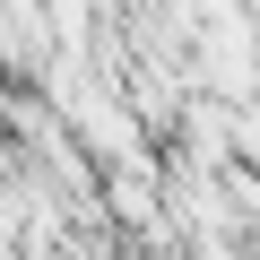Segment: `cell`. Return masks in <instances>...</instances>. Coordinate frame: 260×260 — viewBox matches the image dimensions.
Instances as JSON below:
<instances>
[{
    "label": "cell",
    "mask_w": 260,
    "mask_h": 260,
    "mask_svg": "<svg viewBox=\"0 0 260 260\" xmlns=\"http://www.w3.org/2000/svg\"><path fill=\"white\" fill-rule=\"evenodd\" d=\"M44 61H52L44 9H35V0H0V87H9V70L18 78H44Z\"/></svg>",
    "instance_id": "7a4b0ae2"
},
{
    "label": "cell",
    "mask_w": 260,
    "mask_h": 260,
    "mask_svg": "<svg viewBox=\"0 0 260 260\" xmlns=\"http://www.w3.org/2000/svg\"><path fill=\"white\" fill-rule=\"evenodd\" d=\"M0 104H9V87H0Z\"/></svg>",
    "instance_id": "3957f363"
},
{
    "label": "cell",
    "mask_w": 260,
    "mask_h": 260,
    "mask_svg": "<svg viewBox=\"0 0 260 260\" xmlns=\"http://www.w3.org/2000/svg\"><path fill=\"white\" fill-rule=\"evenodd\" d=\"M104 208H113L130 234L174 243V234H165V174H156V156H148V148H139V156H121V165H104Z\"/></svg>",
    "instance_id": "6da1fadb"
}]
</instances>
